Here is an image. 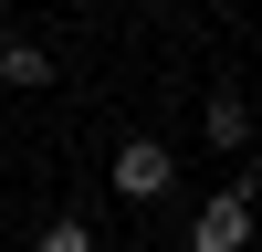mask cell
<instances>
[{"instance_id":"1","label":"cell","mask_w":262,"mask_h":252,"mask_svg":"<svg viewBox=\"0 0 262 252\" xmlns=\"http://www.w3.org/2000/svg\"><path fill=\"white\" fill-rule=\"evenodd\" d=\"M252 221H262V189L231 179L221 200H200V221H189V252H252Z\"/></svg>"},{"instance_id":"2","label":"cell","mask_w":262,"mask_h":252,"mask_svg":"<svg viewBox=\"0 0 262 252\" xmlns=\"http://www.w3.org/2000/svg\"><path fill=\"white\" fill-rule=\"evenodd\" d=\"M105 179H116V200H137V210H147V200H168V179H179V147H168V137H126Z\"/></svg>"},{"instance_id":"3","label":"cell","mask_w":262,"mask_h":252,"mask_svg":"<svg viewBox=\"0 0 262 252\" xmlns=\"http://www.w3.org/2000/svg\"><path fill=\"white\" fill-rule=\"evenodd\" d=\"M42 84H53V53L21 42V32H0V95H42Z\"/></svg>"},{"instance_id":"4","label":"cell","mask_w":262,"mask_h":252,"mask_svg":"<svg viewBox=\"0 0 262 252\" xmlns=\"http://www.w3.org/2000/svg\"><path fill=\"white\" fill-rule=\"evenodd\" d=\"M200 137H210V147H221V158H242V147H252V105H242V95H231V84H221V95H210V105H200Z\"/></svg>"},{"instance_id":"5","label":"cell","mask_w":262,"mask_h":252,"mask_svg":"<svg viewBox=\"0 0 262 252\" xmlns=\"http://www.w3.org/2000/svg\"><path fill=\"white\" fill-rule=\"evenodd\" d=\"M32 252H95V231H84L74 210H63V221H42V242H32Z\"/></svg>"}]
</instances>
